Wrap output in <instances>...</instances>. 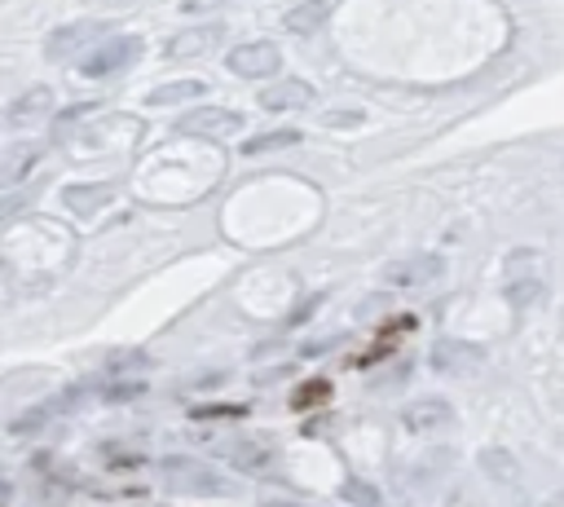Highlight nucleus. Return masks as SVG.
Returning <instances> with one entry per match:
<instances>
[{
	"instance_id": "1",
	"label": "nucleus",
	"mask_w": 564,
	"mask_h": 507,
	"mask_svg": "<svg viewBox=\"0 0 564 507\" xmlns=\"http://www.w3.org/2000/svg\"><path fill=\"white\" fill-rule=\"evenodd\" d=\"M546 291V260L542 251L533 247H516L507 260H502V295L516 304V309H529L538 304Z\"/></svg>"
},
{
	"instance_id": "2",
	"label": "nucleus",
	"mask_w": 564,
	"mask_h": 507,
	"mask_svg": "<svg viewBox=\"0 0 564 507\" xmlns=\"http://www.w3.org/2000/svg\"><path fill=\"white\" fill-rule=\"evenodd\" d=\"M97 40H110V22H97V18H88V22H66V26H57L48 40H44V57H53V62H66V57H88L93 48H97Z\"/></svg>"
},
{
	"instance_id": "3",
	"label": "nucleus",
	"mask_w": 564,
	"mask_h": 507,
	"mask_svg": "<svg viewBox=\"0 0 564 507\" xmlns=\"http://www.w3.org/2000/svg\"><path fill=\"white\" fill-rule=\"evenodd\" d=\"M141 53H145L141 35H110V40H101L88 57H79V71H84L88 79H101V75H115V71L132 66V57H141Z\"/></svg>"
},
{
	"instance_id": "4",
	"label": "nucleus",
	"mask_w": 564,
	"mask_h": 507,
	"mask_svg": "<svg viewBox=\"0 0 564 507\" xmlns=\"http://www.w3.org/2000/svg\"><path fill=\"white\" fill-rule=\"evenodd\" d=\"M159 467H163V476H167L172 489H185V494H229V485H225L207 463H198V459L172 454V459H163Z\"/></svg>"
},
{
	"instance_id": "5",
	"label": "nucleus",
	"mask_w": 564,
	"mask_h": 507,
	"mask_svg": "<svg viewBox=\"0 0 564 507\" xmlns=\"http://www.w3.org/2000/svg\"><path fill=\"white\" fill-rule=\"evenodd\" d=\"M225 62H229V71L242 75V79H264V75H273V71L282 66V48L269 44V40H251V44H238Z\"/></svg>"
},
{
	"instance_id": "6",
	"label": "nucleus",
	"mask_w": 564,
	"mask_h": 507,
	"mask_svg": "<svg viewBox=\"0 0 564 507\" xmlns=\"http://www.w3.org/2000/svg\"><path fill=\"white\" fill-rule=\"evenodd\" d=\"M176 128L189 132V137H229V132L242 128V115L238 110H225V106H198V110L181 115Z\"/></svg>"
},
{
	"instance_id": "7",
	"label": "nucleus",
	"mask_w": 564,
	"mask_h": 507,
	"mask_svg": "<svg viewBox=\"0 0 564 507\" xmlns=\"http://www.w3.org/2000/svg\"><path fill=\"white\" fill-rule=\"evenodd\" d=\"M480 366H485V348H476L467 339H436V348H432L436 375H471Z\"/></svg>"
},
{
	"instance_id": "8",
	"label": "nucleus",
	"mask_w": 564,
	"mask_h": 507,
	"mask_svg": "<svg viewBox=\"0 0 564 507\" xmlns=\"http://www.w3.org/2000/svg\"><path fill=\"white\" fill-rule=\"evenodd\" d=\"M48 115H53V88H44V84L18 93V97L9 101V110H4L9 128H35V123L48 119Z\"/></svg>"
},
{
	"instance_id": "9",
	"label": "nucleus",
	"mask_w": 564,
	"mask_h": 507,
	"mask_svg": "<svg viewBox=\"0 0 564 507\" xmlns=\"http://www.w3.org/2000/svg\"><path fill=\"white\" fill-rule=\"evenodd\" d=\"M220 35H225V26H212V22H203V26H185V31H176L172 40H167V57H198V53H207V48H216L220 44Z\"/></svg>"
},
{
	"instance_id": "10",
	"label": "nucleus",
	"mask_w": 564,
	"mask_h": 507,
	"mask_svg": "<svg viewBox=\"0 0 564 507\" xmlns=\"http://www.w3.org/2000/svg\"><path fill=\"white\" fill-rule=\"evenodd\" d=\"M313 101V88L304 84V79H282V84H269L264 93H260V106L264 110H300V106H308Z\"/></svg>"
},
{
	"instance_id": "11",
	"label": "nucleus",
	"mask_w": 564,
	"mask_h": 507,
	"mask_svg": "<svg viewBox=\"0 0 564 507\" xmlns=\"http://www.w3.org/2000/svg\"><path fill=\"white\" fill-rule=\"evenodd\" d=\"M326 13H330L326 0H300V4H291V9L282 13V26L295 31V35H308V31H317V26L326 22Z\"/></svg>"
},
{
	"instance_id": "12",
	"label": "nucleus",
	"mask_w": 564,
	"mask_h": 507,
	"mask_svg": "<svg viewBox=\"0 0 564 507\" xmlns=\"http://www.w3.org/2000/svg\"><path fill=\"white\" fill-rule=\"evenodd\" d=\"M414 331V317L410 313H401V317H392V326H383L379 335H375V348H366L361 357H357V366H375L379 357H388L397 344H401V335H410Z\"/></svg>"
},
{
	"instance_id": "13",
	"label": "nucleus",
	"mask_w": 564,
	"mask_h": 507,
	"mask_svg": "<svg viewBox=\"0 0 564 507\" xmlns=\"http://www.w3.org/2000/svg\"><path fill=\"white\" fill-rule=\"evenodd\" d=\"M229 459H234L238 472H264L273 463V445L269 441H234Z\"/></svg>"
},
{
	"instance_id": "14",
	"label": "nucleus",
	"mask_w": 564,
	"mask_h": 507,
	"mask_svg": "<svg viewBox=\"0 0 564 507\" xmlns=\"http://www.w3.org/2000/svg\"><path fill=\"white\" fill-rule=\"evenodd\" d=\"M207 88L198 84V79H176V84H159L154 93H150V106H176V101H194V97H203Z\"/></svg>"
},
{
	"instance_id": "15",
	"label": "nucleus",
	"mask_w": 564,
	"mask_h": 507,
	"mask_svg": "<svg viewBox=\"0 0 564 507\" xmlns=\"http://www.w3.org/2000/svg\"><path fill=\"white\" fill-rule=\"evenodd\" d=\"M62 198H66V207H70V212H84V216H88L101 198H110V185H66V194H62Z\"/></svg>"
},
{
	"instance_id": "16",
	"label": "nucleus",
	"mask_w": 564,
	"mask_h": 507,
	"mask_svg": "<svg viewBox=\"0 0 564 507\" xmlns=\"http://www.w3.org/2000/svg\"><path fill=\"white\" fill-rule=\"evenodd\" d=\"M326 397H330V379L313 375V379H304V384L291 392V410H313V406H322Z\"/></svg>"
},
{
	"instance_id": "17",
	"label": "nucleus",
	"mask_w": 564,
	"mask_h": 507,
	"mask_svg": "<svg viewBox=\"0 0 564 507\" xmlns=\"http://www.w3.org/2000/svg\"><path fill=\"white\" fill-rule=\"evenodd\" d=\"M405 423L410 428H436V423H449V406L445 401H414L405 410Z\"/></svg>"
},
{
	"instance_id": "18",
	"label": "nucleus",
	"mask_w": 564,
	"mask_h": 507,
	"mask_svg": "<svg viewBox=\"0 0 564 507\" xmlns=\"http://www.w3.org/2000/svg\"><path fill=\"white\" fill-rule=\"evenodd\" d=\"M300 132L295 128H278V132H260V137H247L242 141V154H264V150H282V145H295Z\"/></svg>"
},
{
	"instance_id": "19",
	"label": "nucleus",
	"mask_w": 564,
	"mask_h": 507,
	"mask_svg": "<svg viewBox=\"0 0 564 507\" xmlns=\"http://www.w3.org/2000/svg\"><path fill=\"white\" fill-rule=\"evenodd\" d=\"M150 366V357L145 353H115V357H106V379L110 375H128V379H141V370Z\"/></svg>"
},
{
	"instance_id": "20",
	"label": "nucleus",
	"mask_w": 564,
	"mask_h": 507,
	"mask_svg": "<svg viewBox=\"0 0 564 507\" xmlns=\"http://www.w3.org/2000/svg\"><path fill=\"white\" fill-rule=\"evenodd\" d=\"M4 159H9V163H4V181L13 185V181H18V176H22V172H26V168L40 159V145H13Z\"/></svg>"
},
{
	"instance_id": "21",
	"label": "nucleus",
	"mask_w": 564,
	"mask_h": 507,
	"mask_svg": "<svg viewBox=\"0 0 564 507\" xmlns=\"http://www.w3.org/2000/svg\"><path fill=\"white\" fill-rule=\"evenodd\" d=\"M339 498H344V503H357V507H379V489L366 485V481H348V485H339Z\"/></svg>"
},
{
	"instance_id": "22",
	"label": "nucleus",
	"mask_w": 564,
	"mask_h": 507,
	"mask_svg": "<svg viewBox=\"0 0 564 507\" xmlns=\"http://www.w3.org/2000/svg\"><path fill=\"white\" fill-rule=\"evenodd\" d=\"M145 392V379H123V384H106L101 397L106 401H128V397H141Z\"/></svg>"
},
{
	"instance_id": "23",
	"label": "nucleus",
	"mask_w": 564,
	"mask_h": 507,
	"mask_svg": "<svg viewBox=\"0 0 564 507\" xmlns=\"http://www.w3.org/2000/svg\"><path fill=\"white\" fill-rule=\"evenodd\" d=\"M436 273V260H423V265H397L392 269V282H419V278H432Z\"/></svg>"
},
{
	"instance_id": "24",
	"label": "nucleus",
	"mask_w": 564,
	"mask_h": 507,
	"mask_svg": "<svg viewBox=\"0 0 564 507\" xmlns=\"http://www.w3.org/2000/svg\"><path fill=\"white\" fill-rule=\"evenodd\" d=\"M194 419H242L247 414V406H198V410H189Z\"/></svg>"
}]
</instances>
